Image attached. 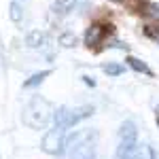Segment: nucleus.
<instances>
[{"instance_id":"7","label":"nucleus","mask_w":159,"mask_h":159,"mask_svg":"<svg viewBox=\"0 0 159 159\" xmlns=\"http://www.w3.org/2000/svg\"><path fill=\"white\" fill-rule=\"evenodd\" d=\"M45 32H40V30H32V32H28V36H25V45L30 47V49H40L43 45H45Z\"/></svg>"},{"instance_id":"2","label":"nucleus","mask_w":159,"mask_h":159,"mask_svg":"<svg viewBox=\"0 0 159 159\" xmlns=\"http://www.w3.org/2000/svg\"><path fill=\"white\" fill-rule=\"evenodd\" d=\"M53 112L55 110H53V104H51L49 100L40 98V96H34L25 104L21 119H24V125H28L30 129H45L53 121Z\"/></svg>"},{"instance_id":"13","label":"nucleus","mask_w":159,"mask_h":159,"mask_svg":"<svg viewBox=\"0 0 159 159\" xmlns=\"http://www.w3.org/2000/svg\"><path fill=\"white\" fill-rule=\"evenodd\" d=\"M9 17H11L15 24H19V21H21L24 11H21V4H19V2H11V4H9Z\"/></svg>"},{"instance_id":"11","label":"nucleus","mask_w":159,"mask_h":159,"mask_svg":"<svg viewBox=\"0 0 159 159\" xmlns=\"http://www.w3.org/2000/svg\"><path fill=\"white\" fill-rule=\"evenodd\" d=\"M74 4H76V0H55L53 2V11L60 13V15H66V13H70L74 9Z\"/></svg>"},{"instance_id":"16","label":"nucleus","mask_w":159,"mask_h":159,"mask_svg":"<svg viewBox=\"0 0 159 159\" xmlns=\"http://www.w3.org/2000/svg\"><path fill=\"white\" fill-rule=\"evenodd\" d=\"M83 79H85V83H87V85H91V87L96 85V81H93V79H89V76H83Z\"/></svg>"},{"instance_id":"14","label":"nucleus","mask_w":159,"mask_h":159,"mask_svg":"<svg viewBox=\"0 0 159 159\" xmlns=\"http://www.w3.org/2000/svg\"><path fill=\"white\" fill-rule=\"evenodd\" d=\"M102 70L108 74V76H119V74L125 72V66H121V64H104Z\"/></svg>"},{"instance_id":"4","label":"nucleus","mask_w":159,"mask_h":159,"mask_svg":"<svg viewBox=\"0 0 159 159\" xmlns=\"http://www.w3.org/2000/svg\"><path fill=\"white\" fill-rule=\"evenodd\" d=\"M66 142H68V129L66 127H60V125H53L51 129L45 132L43 142H40V148L47 155L60 157L61 153L66 151Z\"/></svg>"},{"instance_id":"1","label":"nucleus","mask_w":159,"mask_h":159,"mask_svg":"<svg viewBox=\"0 0 159 159\" xmlns=\"http://www.w3.org/2000/svg\"><path fill=\"white\" fill-rule=\"evenodd\" d=\"M68 159H98V132L79 129L66 142Z\"/></svg>"},{"instance_id":"6","label":"nucleus","mask_w":159,"mask_h":159,"mask_svg":"<svg viewBox=\"0 0 159 159\" xmlns=\"http://www.w3.org/2000/svg\"><path fill=\"white\" fill-rule=\"evenodd\" d=\"M108 34H112V25L110 24H91L85 32V45L89 49H93V47L102 45V40Z\"/></svg>"},{"instance_id":"5","label":"nucleus","mask_w":159,"mask_h":159,"mask_svg":"<svg viewBox=\"0 0 159 159\" xmlns=\"http://www.w3.org/2000/svg\"><path fill=\"white\" fill-rule=\"evenodd\" d=\"M136 140H138V129L132 121H125L119 129V142H117V151L112 159H127L129 153L134 151Z\"/></svg>"},{"instance_id":"18","label":"nucleus","mask_w":159,"mask_h":159,"mask_svg":"<svg viewBox=\"0 0 159 159\" xmlns=\"http://www.w3.org/2000/svg\"><path fill=\"white\" fill-rule=\"evenodd\" d=\"M110 2H123V0H110Z\"/></svg>"},{"instance_id":"12","label":"nucleus","mask_w":159,"mask_h":159,"mask_svg":"<svg viewBox=\"0 0 159 159\" xmlns=\"http://www.w3.org/2000/svg\"><path fill=\"white\" fill-rule=\"evenodd\" d=\"M60 45L61 47H66V49H70V47H76V43H79V38H76V34L74 32H64V34H60Z\"/></svg>"},{"instance_id":"3","label":"nucleus","mask_w":159,"mask_h":159,"mask_svg":"<svg viewBox=\"0 0 159 159\" xmlns=\"http://www.w3.org/2000/svg\"><path fill=\"white\" fill-rule=\"evenodd\" d=\"M93 112H96L93 106H74V108L61 106V108H57L55 112H53V125H60V127L70 129V127L76 125V123L89 119Z\"/></svg>"},{"instance_id":"17","label":"nucleus","mask_w":159,"mask_h":159,"mask_svg":"<svg viewBox=\"0 0 159 159\" xmlns=\"http://www.w3.org/2000/svg\"><path fill=\"white\" fill-rule=\"evenodd\" d=\"M155 121H157V127H159V106L155 108Z\"/></svg>"},{"instance_id":"10","label":"nucleus","mask_w":159,"mask_h":159,"mask_svg":"<svg viewBox=\"0 0 159 159\" xmlns=\"http://www.w3.org/2000/svg\"><path fill=\"white\" fill-rule=\"evenodd\" d=\"M51 76V70H43V72H36V74H32L28 81H24V87L25 89H30V87H36V85H40L45 79H49Z\"/></svg>"},{"instance_id":"8","label":"nucleus","mask_w":159,"mask_h":159,"mask_svg":"<svg viewBox=\"0 0 159 159\" xmlns=\"http://www.w3.org/2000/svg\"><path fill=\"white\" fill-rule=\"evenodd\" d=\"M125 64H127L132 70H136V72H142V74H147V76H153V70H151L142 60H138V57H134V55H127V57H125Z\"/></svg>"},{"instance_id":"15","label":"nucleus","mask_w":159,"mask_h":159,"mask_svg":"<svg viewBox=\"0 0 159 159\" xmlns=\"http://www.w3.org/2000/svg\"><path fill=\"white\" fill-rule=\"evenodd\" d=\"M147 9H148V11H144V13H148L151 17L159 19V7H157V4H147Z\"/></svg>"},{"instance_id":"9","label":"nucleus","mask_w":159,"mask_h":159,"mask_svg":"<svg viewBox=\"0 0 159 159\" xmlns=\"http://www.w3.org/2000/svg\"><path fill=\"white\" fill-rule=\"evenodd\" d=\"M127 159H155V151L148 144H140V147H134Z\"/></svg>"}]
</instances>
